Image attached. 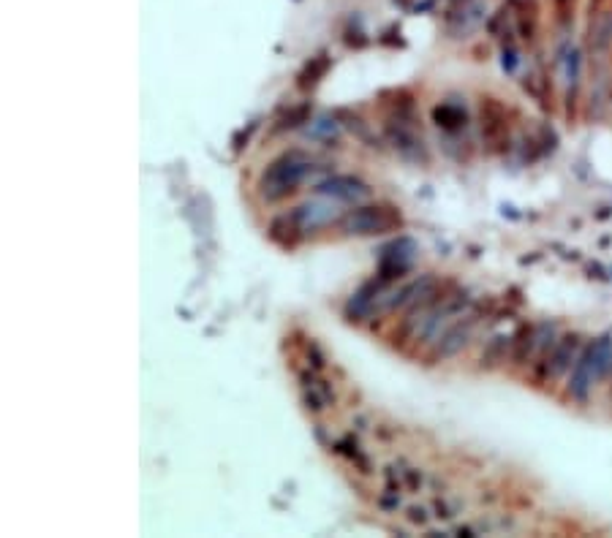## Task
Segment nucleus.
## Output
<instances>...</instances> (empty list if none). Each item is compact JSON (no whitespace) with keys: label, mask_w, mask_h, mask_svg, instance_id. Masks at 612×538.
Listing matches in <instances>:
<instances>
[{"label":"nucleus","mask_w":612,"mask_h":538,"mask_svg":"<svg viewBox=\"0 0 612 538\" xmlns=\"http://www.w3.org/2000/svg\"><path fill=\"white\" fill-rule=\"evenodd\" d=\"M612 370V332L585 340L583 351L574 362L572 373L566 375V400L574 405H585L591 400L596 386L610 378Z\"/></svg>","instance_id":"nucleus-1"},{"label":"nucleus","mask_w":612,"mask_h":538,"mask_svg":"<svg viewBox=\"0 0 612 538\" xmlns=\"http://www.w3.org/2000/svg\"><path fill=\"white\" fill-rule=\"evenodd\" d=\"M313 172H316V166H313L311 158L302 155L300 150H292V153L278 155L275 161L264 166L256 188H259V196H262L267 204H281L300 191L302 183H305Z\"/></svg>","instance_id":"nucleus-2"},{"label":"nucleus","mask_w":612,"mask_h":538,"mask_svg":"<svg viewBox=\"0 0 612 538\" xmlns=\"http://www.w3.org/2000/svg\"><path fill=\"white\" fill-rule=\"evenodd\" d=\"M520 112L498 96L479 98V136L487 155H506L515 147V131Z\"/></svg>","instance_id":"nucleus-3"},{"label":"nucleus","mask_w":612,"mask_h":538,"mask_svg":"<svg viewBox=\"0 0 612 538\" xmlns=\"http://www.w3.org/2000/svg\"><path fill=\"white\" fill-rule=\"evenodd\" d=\"M340 231L346 237H381V234H392L406 226L403 212L392 204H357L354 210L343 212L340 218Z\"/></svg>","instance_id":"nucleus-4"},{"label":"nucleus","mask_w":612,"mask_h":538,"mask_svg":"<svg viewBox=\"0 0 612 538\" xmlns=\"http://www.w3.org/2000/svg\"><path fill=\"white\" fill-rule=\"evenodd\" d=\"M583 47L591 63H610V58H612V0H588V6H585Z\"/></svg>","instance_id":"nucleus-5"},{"label":"nucleus","mask_w":612,"mask_h":538,"mask_svg":"<svg viewBox=\"0 0 612 538\" xmlns=\"http://www.w3.org/2000/svg\"><path fill=\"white\" fill-rule=\"evenodd\" d=\"M585 337L580 332H561V337L555 340L553 351L547 354L544 365L531 375V384L536 389H547V386H555L564 381L566 375L572 373L577 356L583 351Z\"/></svg>","instance_id":"nucleus-6"},{"label":"nucleus","mask_w":612,"mask_h":538,"mask_svg":"<svg viewBox=\"0 0 612 538\" xmlns=\"http://www.w3.org/2000/svg\"><path fill=\"white\" fill-rule=\"evenodd\" d=\"M487 316L485 305H479V308H471L466 313V316H460L452 324V327L444 332V335L438 337L436 343L430 346V365H436V362H447V359H452V356L463 354L468 346H471V340H474L476 329H479V324H482V318Z\"/></svg>","instance_id":"nucleus-7"},{"label":"nucleus","mask_w":612,"mask_h":538,"mask_svg":"<svg viewBox=\"0 0 612 538\" xmlns=\"http://www.w3.org/2000/svg\"><path fill=\"white\" fill-rule=\"evenodd\" d=\"M523 90L542 106L544 112L553 115L555 106H558V87H555L553 71L542 58H536L534 66L528 68V74L523 77Z\"/></svg>","instance_id":"nucleus-8"},{"label":"nucleus","mask_w":612,"mask_h":538,"mask_svg":"<svg viewBox=\"0 0 612 538\" xmlns=\"http://www.w3.org/2000/svg\"><path fill=\"white\" fill-rule=\"evenodd\" d=\"M316 193L327 196L332 202L360 204L370 199V185L357 180V177H349V174H335V177H327V180L316 183Z\"/></svg>","instance_id":"nucleus-9"},{"label":"nucleus","mask_w":612,"mask_h":538,"mask_svg":"<svg viewBox=\"0 0 612 538\" xmlns=\"http://www.w3.org/2000/svg\"><path fill=\"white\" fill-rule=\"evenodd\" d=\"M542 332H544V321L542 324H534V321L520 324L515 335H512L509 365L515 367V370H525V367L534 365V356L536 351H539V343H542Z\"/></svg>","instance_id":"nucleus-10"},{"label":"nucleus","mask_w":612,"mask_h":538,"mask_svg":"<svg viewBox=\"0 0 612 538\" xmlns=\"http://www.w3.org/2000/svg\"><path fill=\"white\" fill-rule=\"evenodd\" d=\"M512 20L520 44L536 47L539 44V30H542V14H539V0H512Z\"/></svg>","instance_id":"nucleus-11"},{"label":"nucleus","mask_w":612,"mask_h":538,"mask_svg":"<svg viewBox=\"0 0 612 538\" xmlns=\"http://www.w3.org/2000/svg\"><path fill=\"white\" fill-rule=\"evenodd\" d=\"M294 221L300 223V229L305 231V237L308 234H313V231L324 229V226H330V223H340V210L332 204V199H327V202H308V204H300V207H294L292 210Z\"/></svg>","instance_id":"nucleus-12"},{"label":"nucleus","mask_w":612,"mask_h":538,"mask_svg":"<svg viewBox=\"0 0 612 538\" xmlns=\"http://www.w3.org/2000/svg\"><path fill=\"white\" fill-rule=\"evenodd\" d=\"M267 234H270V240L283 250H294L305 240V231L300 229V223L294 221L292 212H283L278 218H272Z\"/></svg>","instance_id":"nucleus-13"},{"label":"nucleus","mask_w":612,"mask_h":538,"mask_svg":"<svg viewBox=\"0 0 612 538\" xmlns=\"http://www.w3.org/2000/svg\"><path fill=\"white\" fill-rule=\"evenodd\" d=\"M433 120L436 125L444 131L447 136H460L466 134L468 128V112L463 104H455V101H444L433 109Z\"/></svg>","instance_id":"nucleus-14"},{"label":"nucleus","mask_w":612,"mask_h":538,"mask_svg":"<svg viewBox=\"0 0 612 538\" xmlns=\"http://www.w3.org/2000/svg\"><path fill=\"white\" fill-rule=\"evenodd\" d=\"M512 354V335H496L493 340H487L485 351L479 356V370H498L509 362Z\"/></svg>","instance_id":"nucleus-15"},{"label":"nucleus","mask_w":612,"mask_h":538,"mask_svg":"<svg viewBox=\"0 0 612 538\" xmlns=\"http://www.w3.org/2000/svg\"><path fill=\"white\" fill-rule=\"evenodd\" d=\"M332 60L330 55H316V58H311L305 66H302V71L297 74V87H300L302 93H308V90H313V87L319 85L321 79L327 77V71H330Z\"/></svg>","instance_id":"nucleus-16"},{"label":"nucleus","mask_w":612,"mask_h":538,"mask_svg":"<svg viewBox=\"0 0 612 538\" xmlns=\"http://www.w3.org/2000/svg\"><path fill=\"white\" fill-rule=\"evenodd\" d=\"M577 17V0H553V22L558 36H569Z\"/></svg>","instance_id":"nucleus-17"},{"label":"nucleus","mask_w":612,"mask_h":538,"mask_svg":"<svg viewBox=\"0 0 612 538\" xmlns=\"http://www.w3.org/2000/svg\"><path fill=\"white\" fill-rule=\"evenodd\" d=\"M610 394H612V370H610Z\"/></svg>","instance_id":"nucleus-18"}]
</instances>
